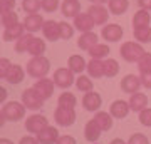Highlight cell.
<instances>
[{
  "mask_svg": "<svg viewBox=\"0 0 151 144\" xmlns=\"http://www.w3.org/2000/svg\"><path fill=\"white\" fill-rule=\"evenodd\" d=\"M50 70V62H49L47 57L44 55H37V57H32V59L27 62V74L30 77H35V79H42L49 74Z\"/></svg>",
  "mask_w": 151,
  "mask_h": 144,
  "instance_id": "cell-1",
  "label": "cell"
},
{
  "mask_svg": "<svg viewBox=\"0 0 151 144\" xmlns=\"http://www.w3.org/2000/svg\"><path fill=\"white\" fill-rule=\"evenodd\" d=\"M119 52H121V57H123L126 62H138V60L145 55V49L141 45L139 42H124L119 49Z\"/></svg>",
  "mask_w": 151,
  "mask_h": 144,
  "instance_id": "cell-2",
  "label": "cell"
},
{
  "mask_svg": "<svg viewBox=\"0 0 151 144\" xmlns=\"http://www.w3.org/2000/svg\"><path fill=\"white\" fill-rule=\"evenodd\" d=\"M25 109H27V107L24 106V104L12 101V102H7L5 106H4V109H2V112H0V116H4L5 121L17 123V121L24 119V116H25Z\"/></svg>",
  "mask_w": 151,
  "mask_h": 144,
  "instance_id": "cell-3",
  "label": "cell"
},
{
  "mask_svg": "<svg viewBox=\"0 0 151 144\" xmlns=\"http://www.w3.org/2000/svg\"><path fill=\"white\" fill-rule=\"evenodd\" d=\"M44 101H45V99H44L34 87H29V89H25V91L22 92V104L27 107V109H32V111L42 109Z\"/></svg>",
  "mask_w": 151,
  "mask_h": 144,
  "instance_id": "cell-4",
  "label": "cell"
},
{
  "mask_svg": "<svg viewBox=\"0 0 151 144\" xmlns=\"http://www.w3.org/2000/svg\"><path fill=\"white\" fill-rule=\"evenodd\" d=\"M54 82L57 87H60V89H69L70 85L76 82L74 79V72L69 69V67H60V69H57L54 72Z\"/></svg>",
  "mask_w": 151,
  "mask_h": 144,
  "instance_id": "cell-5",
  "label": "cell"
},
{
  "mask_svg": "<svg viewBox=\"0 0 151 144\" xmlns=\"http://www.w3.org/2000/svg\"><path fill=\"white\" fill-rule=\"evenodd\" d=\"M54 119L55 123L62 128H69L76 123V111L70 107H57L54 111Z\"/></svg>",
  "mask_w": 151,
  "mask_h": 144,
  "instance_id": "cell-6",
  "label": "cell"
},
{
  "mask_svg": "<svg viewBox=\"0 0 151 144\" xmlns=\"http://www.w3.org/2000/svg\"><path fill=\"white\" fill-rule=\"evenodd\" d=\"M45 126H49V121H47L45 116H42V114H34V116H30V117L25 121V129H27V133H30V134H39Z\"/></svg>",
  "mask_w": 151,
  "mask_h": 144,
  "instance_id": "cell-7",
  "label": "cell"
},
{
  "mask_svg": "<svg viewBox=\"0 0 151 144\" xmlns=\"http://www.w3.org/2000/svg\"><path fill=\"white\" fill-rule=\"evenodd\" d=\"M54 87H55L54 79H47V77H42V79H39L37 82L34 84V89H35L44 99H50V97H52Z\"/></svg>",
  "mask_w": 151,
  "mask_h": 144,
  "instance_id": "cell-8",
  "label": "cell"
},
{
  "mask_svg": "<svg viewBox=\"0 0 151 144\" xmlns=\"http://www.w3.org/2000/svg\"><path fill=\"white\" fill-rule=\"evenodd\" d=\"M123 27L119 24H106V27H103V39L108 42H118L123 39Z\"/></svg>",
  "mask_w": 151,
  "mask_h": 144,
  "instance_id": "cell-9",
  "label": "cell"
},
{
  "mask_svg": "<svg viewBox=\"0 0 151 144\" xmlns=\"http://www.w3.org/2000/svg\"><path fill=\"white\" fill-rule=\"evenodd\" d=\"M141 85H143L141 84V77H138V75H134V74L124 75L123 80H121V89H123V92H126V94L139 92Z\"/></svg>",
  "mask_w": 151,
  "mask_h": 144,
  "instance_id": "cell-10",
  "label": "cell"
},
{
  "mask_svg": "<svg viewBox=\"0 0 151 144\" xmlns=\"http://www.w3.org/2000/svg\"><path fill=\"white\" fill-rule=\"evenodd\" d=\"M94 25H96V22H94V19L91 17L89 12H86V14H79V15L74 19V27L81 34L91 32L92 29H94Z\"/></svg>",
  "mask_w": 151,
  "mask_h": 144,
  "instance_id": "cell-11",
  "label": "cell"
},
{
  "mask_svg": "<svg viewBox=\"0 0 151 144\" xmlns=\"http://www.w3.org/2000/svg\"><path fill=\"white\" fill-rule=\"evenodd\" d=\"M82 106H84L86 111L96 112V111H99V107L103 106V97L99 96L97 92L89 91V92H86V96L82 97Z\"/></svg>",
  "mask_w": 151,
  "mask_h": 144,
  "instance_id": "cell-12",
  "label": "cell"
},
{
  "mask_svg": "<svg viewBox=\"0 0 151 144\" xmlns=\"http://www.w3.org/2000/svg\"><path fill=\"white\" fill-rule=\"evenodd\" d=\"M87 12H89L91 17L94 19L96 25H104V24L108 22V19H109V10L104 5H99V4H92Z\"/></svg>",
  "mask_w": 151,
  "mask_h": 144,
  "instance_id": "cell-13",
  "label": "cell"
},
{
  "mask_svg": "<svg viewBox=\"0 0 151 144\" xmlns=\"http://www.w3.org/2000/svg\"><path fill=\"white\" fill-rule=\"evenodd\" d=\"M44 24H45V20L42 19L40 14H29V15L25 17V20H24L25 30L30 32V34H35V32H39V30H42Z\"/></svg>",
  "mask_w": 151,
  "mask_h": 144,
  "instance_id": "cell-14",
  "label": "cell"
},
{
  "mask_svg": "<svg viewBox=\"0 0 151 144\" xmlns=\"http://www.w3.org/2000/svg\"><path fill=\"white\" fill-rule=\"evenodd\" d=\"M131 107H129V102L123 101V99H118V101H114L109 107V112H111V116L114 119H124L128 114H129Z\"/></svg>",
  "mask_w": 151,
  "mask_h": 144,
  "instance_id": "cell-15",
  "label": "cell"
},
{
  "mask_svg": "<svg viewBox=\"0 0 151 144\" xmlns=\"http://www.w3.org/2000/svg\"><path fill=\"white\" fill-rule=\"evenodd\" d=\"M42 34L44 37L50 40V42H55V40H59L60 39V27H59V22L55 20H45L42 27Z\"/></svg>",
  "mask_w": 151,
  "mask_h": 144,
  "instance_id": "cell-16",
  "label": "cell"
},
{
  "mask_svg": "<svg viewBox=\"0 0 151 144\" xmlns=\"http://www.w3.org/2000/svg\"><path fill=\"white\" fill-rule=\"evenodd\" d=\"M59 131L54 128V126H45V128L37 134V139L40 144H55L57 139H59Z\"/></svg>",
  "mask_w": 151,
  "mask_h": 144,
  "instance_id": "cell-17",
  "label": "cell"
},
{
  "mask_svg": "<svg viewBox=\"0 0 151 144\" xmlns=\"http://www.w3.org/2000/svg\"><path fill=\"white\" fill-rule=\"evenodd\" d=\"M60 10H62V15L64 17H76L81 14V2L79 0H64L62 5H60Z\"/></svg>",
  "mask_w": 151,
  "mask_h": 144,
  "instance_id": "cell-18",
  "label": "cell"
},
{
  "mask_svg": "<svg viewBox=\"0 0 151 144\" xmlns=\"http://www.w3.org/2000/svg\"><path fill=\"white\" fill-rule=\"evenodd\" d=\"M25 34V25L24 24H15V25L12 27H5V30H4V40L5 42H12V40H19Z\"/></svg>",
  "mask_w": 151,
  "mask_h": 144,
  "instance_id": "cell-19",
  "label": "cell"
},
{
  "mask_svg": "<svg viewBox=\"0 0 151 144\" xmlns=\"http://www.w3.org/2000/svg\"><path fill=\"white\" fill-rule=\"evenodd\" d=\"M97 34H94L91 30V32H84V34H81V37H79V40H77V47L79 49H82V50H91L94 45H97Z\"/></svg>",
  "mask_w": 151,
  "mask_h": 144,
  "instance_id": "cell-20",
  "label": "cell"
},
{
  "mask_svg": "<svg viewBox=\"0 0 151 144\" xmlns=\"http://www.w3.org/2000/svg\"><path fill=\"white\" fill-rule=\"evenodd\" d=\"M129 107H131V111L141 112L143 109H146V107H148V96H146V94H143V92H134V94H131Z\"/></svg>",
  "mask_w": 151,
  "mask_h": 144,
  "instance_id": "cell-21",
  "label": "cell"
},
{
  "mask_svg": "<svg viewBox=\"0 0 151 144\" xmlns=\"http://www.w3.org/2000/svg\"><path fill=\"white\" fill-rule=\"evenodd\" d=\"M101 133H103V129L97 126V123L94 119L87 121L86 128H84V138H86L89 143H96L97 139L101 138Z\"/></svg>",
  "mask_w": 151,
  "mask_h": 144,
  "instance_id": "cell-22",
  "label": "cell"
},
{
  "mask_svg": "<svg viewBox=\"0 0 151 144\" xmlns=\"http://www.w3.org/2000/svg\"><path fill=\"white\" fill-rule=\"evenodd\" d=\"M87 74L89 77H94V79H99L104 75V60L101 59H91L87 62Z\"/></svg>",
  "mask_w": 151,
  "mask_h": 144,
  "instance_id": "cell-23",
  "label": "cell"
},
{
  "mask_svg": "<svg viewBox=\"0 0 151 144\" xmlns=\"http://www.w3.org/2000/svg\"><path fill=\"white\" fill-rule=\"evenodd\" d=\"M67 67H69L74 74H82V70L87 69V62L84 60L82 55L74 54V55H70L69 60H67Z\"/></svg>",
  "mask_w": 151,
  "mask_h": 144,
  "instance_id": "cell-24",
  "label": "cell"
},
{
  "mask_svg": "<svg viewBox=\"0 0 151 144\" xmlns=\"http://www.w3.org/2000/svg\"><path fill=\"white\" fill-rule=\"evenodd\" d=\"M94 121L97 123V126L103 129V131H109L113 128V116L111 112H104V111H97L96 116H94Z\"/></svg>",
  "mask_w": 151,
  "mask_h": 144,
  "instance_id": "cell-25",
  "label": "cell"
},
{
  "mask_svg": "<svg viewBox=\"0 0 151 144\" xmlns=\"http://www.w3.org/2000/svg\"><path fill=\"white\" fill-rule=\"evenodd\" d=\"M151 22V14L150 10H145V9H139L133 15V27H148Z\"/></svg>",
  "mask_w": 151,
  "mask_h": 144,
  "instance_id": "cell-26",
  "label": "cell"
},
{
  "mask_svg": "<svg viewBox=\"0 0 151 144\" xmlns=\"http://www.w3.org/2000/svg\"><path fill=\"white\" fill-rule=\"evenodd\" d=\"M27 52L32 55V57H37V55H42L45 52V40L39 37H34L30 42H29V47H27Z\"/></svg>",
  "mask_w": 151,
  "mask_h": 144,
  "instance_id": "cell-27",
  "label": "cell"
},
{
  "mask_svg": "<svg viewBox=\"0 0 151 144\" xmlns=\"http://www.w3.org/2000/svg\"><path fill=\"white\" fill-rule=\"evenodd\" d=\"M24 77H25V72H24V69H22L20 65H12L10 70H9V74H7L5 80H9L10 84L17 85V84H20L22 80H24Z\"/></svg>",
  "mask_w": 151,
  "mask_h": 144,
  "instance_id": "cell-28",
  "label": "cell"
},
{
  "mask_svg": "<svg viewBox=\"0 0 151 144\" xmlns=\"http://www.w3.org/2000/svg\"><path fill=\"white\" fill-rule=\"evenodd\" d=\"M109 12L113 15H123L129 9V0H109Z\"/></svg>",
  "mask_w": 151,
  "mask_h": 144,
  "instance_id": "cell-29",
  "label": "cell"
},
{
  "mask_svg": "<svg viewBox=\"0 0 151 144\" xmlns=\"http://www.w3.org/2000/svg\"><path fill=\"white\" fill-rule=\"evenodd\" d=\"M133 35L139 44H151V27H136Z\"/></svg>",
  "mask_w": 151,
  "mask_h": 144,
  "instance_id": "cell-30",
  "label": "cell"
},
{
  "mask_svg": "<svg viewBox=\"0 0 151 144\" xmlns=\"http://www.w3.org/2000/svg\"><path fill=\"white\" fill-rule=\"evenodd\" d=\"M111 54V50H109V47L106 45V44H97V45H94V47L89 50V55H91L92 59H108V55Z\"/></svg>",
  "mask_w": 151,
  "mask_h": 144,
  "instance_id": "cell-31",
  "label": "cell"
},
{
  "mask_svg": "<svg viewBox=\"0 0 151 144\" xmlns=\"http://www.w3.org/2000/svg\"><path fill=\"white\" fill-rule=\"evenodd\" d=\"M119 74V62L116 59H104V75L106 77H114Z\"/></svg>",
  "mask_w": 151,
  "mask_h": 144,
  "instance_id": "cell-32",
  "label": "cell"
},
{
  "mask_svg": "<svg viewBox=\"0 0 151 144\" xmlns=\"http://www.w3.org/2000/svg\"><path fill=\"white\" fill-rule=\"evenodd\" d=\"M76 104H77V99L70 92H62L59 96V99H57V106H60V107H70V109H74Z\"/></svg>",
  "mask_w": 151,
  "mask_h": 144,
  "instance_id": "cell-33",
  "label": "cell"
},
{
  "mask_svg": "<svg viewBox=\"0 0 151 144\" xmlns=\"http://www.w3.org/2000/svg\"><path fill=\"white\" fill-rule=\"evenodd\" d=\"M34 39V35L30 32L27 34H24L19 40H15V52L17 54H24V52H27V47H29V42Z\"/></svg>",
  "mask_w": 151,
  "mask_h": 144,
  "instance_id": "cell-34",
  "label": "cell"
},
{
  "mask_svg": "<svg viewBox=\"0 0 151 144\" xmlns=\"http://www.w3.org/2000/svg\"><path fill=\"white\" fill-rule=\"evenodd\" d=\"M22 9L29 14H37L42 9V0H22Z\"/></svg>",
  "mask_w": 151,
  "mask_h": 144,
  "instance_id": "cell-35",
  "label": "cell"
},
{
  "mask_svg": "<svg viewBox=\"0 0 151 144\" xmlns=\"http://www.w3.org/2000/svg\"><path fill=\"white\" fill-rule=\"evenodd\" d=\"M92 80H91V77H87V75H79L77 79H76V87L79 89V91H82V92H89V91H92Z\"/></svg>",
  "mask_w": 151,
  "mask_h": 144,
  "instance_id": "cell-36",
  "label": "cell"
},
{
  "mask_svg": "<svg viewBox=\"0 0 151 144\" xmlns=\"http://www.w3.org/2000/svg\"><path fill=\"white\" fill-rule=\"evenodd\" d=\"M15 24H19V14L15 10L2 14V25L4 27H12V25H15Z\"/></svg>",
  "mask_w": 151,
  "mask_h": 144,
  "instance_id": "cell-37",
  "label": "cell"
},
{
  "mask_svg": "<svg viewBox=\"0 0 151 144\" xmlns=\"http://www.w3.org/2000/svg\"><path fill=\"white\" fill-rule=\"evenodd\" d=\"M59 27H60V39H65L69 40L72 35H74V25H70L69 22H59Z\"/></svg>",
  "mask_w": 151,
  "mask_h": 144,
  "instance_id": "cell-38",
  "label": "cell"
},
{
  "mask_svg": "<svg viewBox=\"0 0 151 144\" xmlns=\"http://www.w3.org/2000/svg\"><path fill=\"white\" fill-rule=\"evenodd\" d=\"M138 69H139L141 74H143V72H150L151 70V54L146 52L145 55L138 60Z\"/></svg>",
  "mask_w": 151,
  "mask_h": 144,
  "instance_id": "cell-39",
  "label": "cell"
},
{
  "mask_svg": "<svg viewBox=\"0 0 151 144\" xmlns=\"http://www.w3.org/2000/svg\"><path fill=\"white\" fill-rule=\"evenodd\" d=\"M59 9V0H42V10L52 14Z\"/></svg>",
  "mask_w": 151,
  "mask_h": 144,
  "instance_id": "cell-40",
  "label": "cell"
},
{
  "mask_svg": "<svg viewBox=\"0 0 151 144\" xmlns=\"http://www.w3.org/2000/svg\"><path fill=\"white\" fill-rule=\"evenodd\" d=\"M139 123L146 128H151V109L150 107H146L143 111L139 112Z\"/></svg>",
  "mask_w": 151,
  "mask_h": 144,
  "instance_id": "cell-41",
  "label": "cell"
},
{
  "mask_svg": "<svg viewBox=\"0 0 151 144\" xmlns=\"http://www.w3.org/2000/svg\"><path fill=\"white\" fill-rule=\"evenodd\" d=\"M128 144H150V139L146 138L145 134H141V133H136L133 134L129 138V141H128Z\"/></svg>",
  "mask_w": 151,
  "mask_h": 144,
  "instance_id": "cell-42",
  "label": "cell"
},
{
  "mask_svg": "<svg viewBox=\"0 0 151 144\" xmlns=\"http://www.w3.org/2000/svg\"><path fill=\"white\" fill-rule=\"evenodd\" d=\"M10 67H12V62L9 59H0V79H5Z\"/></svg>",
  "mask_w": 151,
  "mask_h": 144,
  "instance_id": "cell-43",
  "label": "cell"
},
{
  "mask_svg": "<svg viewBox=\"0 0 151 144\" xmlns=\"http://www.w3.org/2000/svg\"><path fill=\"white\" fill-rule=\"evenodd\" d=\"M15 9V0H0V12L5 14Z\"/></svg>",
  "mask_w": 151,
  "mask_h": 144,
  "instance_id": "cell-44",
  "label": "cell"
},
{
  "mask_svg": "<svg viewBox=\"0 0 151 144\" xmlns=\"http://www.w3.org/2000/svg\"><path fill=\"white\" fill-rule=\"evenodd\" d=\"M139 77H141V84H143V87L151 89V70L150 72H143Z\"/></svg>",
  "mask_w": 151,
  "mask_h": 144,
  "instance_id": "cell-45",
  "label": "cell"
},
{
  "mask_svg": "<svg viewBox=\"0 0 151 144\" xmlns=\"http://www.w3.org/2000/svg\"><path fill=\"white\" fill-rule=\"evenodd\" d=\"M55 144H77V143H76V139L72 136H60Z\"/></svg>",
  "mask_w": 151,
  "mask_h": 144,
  "instance_id": "cell-46",
  "label": "cell"
},
{
  "mask_svg": "<svg viewBox=\"0 0 151 144\" xmlns=\"http://www.w3.org/2000/svg\"><path fill=\"white\" fill-rule=\"evenodd\" d=\"M19 144H40L39 143V139L37 138H30V136H25V138H22L20 139V143Z\"/></svg>",
  "mask_w": 151,
  "mask_h": 144,
  "instance_id": "cell-47",
  "label": "cell"
},
{
  "mask_svg": "<svg viewBox=\"0 0 151 144\" xmlns=\"http://www.w3.org/2000/svg\"><path fill=\"white\" fill-rule=\"evenodd\" d=\"M138 5L145 10H151V0H138Z\"/></svg>",
  "mask_w": 151,
  "mask_h": 144,
  "instance_id": "cell-48",
  "label": "cell"
},
{
  "mask_svg": "<svg viewBox=\"0 0 151 144\" xmlns=\"http://www.w3.org/2000/svg\"><path fill=\"white\" fill-rule=\"evenodd\" d=\"M5 99H7V89L5 87H0V102L5 101Z\"/></svg>",
  "mask_w": 151,
  "mask_h": 144,
  "instance_id": "cell-49",
  "label": "cell"
},
{
  "mask_svg": "<svg viewBox=\"0 0 151 144\" xmlns=\"http://www.w3.org/2000/svg\"><path fill=\"white\" fill-rule=\"evenodd\" d=\"M109 144H128V143H124L123 139L116 138V139H113V141H111V143H109Z\"/></svg>",
  "mask_w": 151,
  "mask_h": 144,
  "instance_id": "cell-50",
  "label": "cell"
},
{
  "mask_svg": "<svg viewBox=\"0 0 151 144\" xmlns=\"http://www.w3.org/2000/svg\"><path fill=\"white\" fill-rule=\"evenodd\" d=\"M92 4H99V5H104V4H108L109 0H91Z\"/></svg>",
  "mask_w": 151,
  "mask_h": 144,
  "instance_id": "cell-51",
  "label": "cell"
},
{
  "mask_svg": "<svg viewBox=\"0 0 151 144\" xmlns=\"http://www.w3.org/2000/svg\"><path fill=\"white\" fill-rule=\"evenodd\" d=\"M0 144H14L10 139H0Z\"/></svg>",
  "mask_w": 151,
  "mask_h": 144,
  "instance_id": "cell-52",
  "label": "cell"
}]
</instances>
